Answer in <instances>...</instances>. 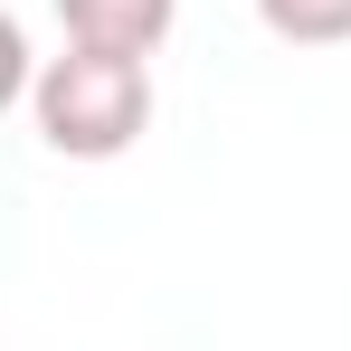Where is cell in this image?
<instances>
[{
	"instance_id": "3",
	"label": "cell",
	"mask_w": 351,
	"mask_h": 351,
	"mask_svg": "<svg viewBox=\"0 0 351 351\" xmlns=\"http://www.w3.org/2000/svg\"><path fill=\"white\" fill-rule=\"evenodd\" d=\"M256 19L285 48H342L351 38V0H256Z\"/></svg>"
},
{
	"instance_id": "2",
	"label": "cell",
	"mask_w": 351,
	"mask_h": 351,
	"mask_svg": "<svg viewBox=\"0 0 351 351\" xmlns=\"http://www.w3.org/2000/svg\"><path fill=\"white\" fill-rule=\"evenodd\" d=\"M66 38H86V48H123V58H152L162 38H171L180 0H58Z\"/></svg>"
},
{
	"instance_id": "4",
	"label": "cell",
	"mask_w": 351,
	"mask_h": 351,
	"mask_svg": "<svg viewBox=\"0 0 351 351\" xmlns=\"http://www.w3.org/2000/svg\"><path fill=\"white\" fill-rule=\"evenodd\" d=\"M29 86H38V58H29V29H19V19L0 10V114H10V105H19Z\"/></svg>"
},
{
	"instance_id": "1",
	"label": "cell",
	"mask_w": 351,
	"mask_h": 351,
	"mask_svg": "<svg viewBox=\"0 0 351 351\" xmlns=\"http://www.w3.org/2000/svg\"><path fill=\"white\" fill-rule=\"evenodd\" d=\"M29 114H38V143H48L58 162H114V152L143 143V123H152V58L66 38L58 58H38Z\"/></svg>"
}]
</instances>
